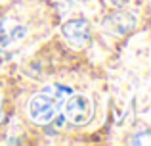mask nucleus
Returning a JSON list of instances; mask_svg holds the SVG:
<instances>
[{"mask_svg":"<svg viewBox=\"0 0 151 146\" xmlns=\"http://www.w3.org/2000/svg\"><path fill=\"white\" fill-rule=\"evenodd\" d=\"M132 144H149V133L147 131H142L138 135H134V139L130 140Z\"/></svg>","mask_w":151,"mask_h":146,"instance_id":"423d86ee","label":"nucleus"},{"mask_svg":"<svg viewBox=\"0 0 151 146\" xmlns=\"http://www.w3.org/2000/svg\"><path fill=\"white\" fill-rule=\"evenodd\" d=\"M63 115L69 121L71 125H77V127H82V125L90 123L94 117V104L86 94H73L71 92L67 96V100L63 102Z\"/></svg>","mask_w":151,"mask_h":146,"instance_id":"f03ea898","label":"nucleus"},{"mask_svg":"<svg viewBox=\"0 0 151 146\" xmlns=\"http://www.w3.org/2000/svg\"><path fill=\"white\" fill-rule=\"evenodd\" d=\"M71 94L69 86L63 85H48L40 90L38 94H35L29 102V117L37 125H48L58 117L59 110H61L63 102L67 100V96Z\"/></svg>","mask_w":151,"mask_h":146,"instance_id":"f257e3e1","label":"nucleus"},{"mask_svg":"<svg viewBox=\"0 0 151 146\" xmlns=\"http://www.w3.org/2000/svg\"><path fill=\"white\" fill-rule=\"evenodd\" d=\"M0 104H2V100H0ZM0 119H2V106H0Z\"/></svg>","mask_w":151,"mask_h":146,"instance_id":"6e6552de","label":"nucleus"},{"mask_svg":"<svg viewBox=\"0 0 151 146\" xmlns=\"http://www.w3.org/2000/svg\"><path fill=\"white\" fill-rule=\"evenodd\" d=\"M25 27L15 21H2L0 23V35H2V46H10L25 37Z\"/></svg>","mask_w":151,"mask_h":146,"instance_id":"39448f33","label":"nucleus"},{"mask_svg":"<svg viewBox=\"0 0 151 146\" xmlns=\"http://www.w3.org/2000/svg\"><path fill=\"white\" fill-rule=\"evenodd\" d=\"M105 2L109 4V6H113V8H124L130 0H105Z\"/></svg>","mask_w":151,"mask_h":146,"instance_id":"0eeeda50","label":"nucleus"},{"mask_svg":"<svg viewBox=\"0 0 151 146\" xmlns=\"http://www.w3.org/2000/svg\"><path fill=\"white\" fill-rule=\"evenodd\" d=\"M61 31H63V37L73 46H78V48L86 46L90 42V38H92V25H90V21H86L82 17L67 21L61 27Z\"/></svg>","mask_w":151,"mask_h":146,"instance_id":"7ed1b4c3","label":"nucleus"},{"mask_svg":"<svg viewBox=\"0 0 151 146\" xmlns=\"http://www.w3.org/2000/svg\"><path fill=\"white\" fill-rule=\"evenodd\" d=\"M134 25H136V15L132 12H124L122 8L103 19V29L113 35H126L128 31H132Z\"/></svg>","mask_w":151,"mask_h":146,"instance_id":"20e7f679","label":"nucleus"}]
</instances>
